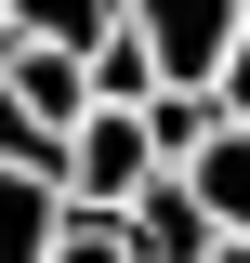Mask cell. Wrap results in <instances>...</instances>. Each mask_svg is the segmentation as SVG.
Segmentation results:
<instances>
[{
    "label": "cell",
    "instance_id": "cell-1",
    "mask_svg": "<svg viewBox=\"0 0 250 263\" xmlns=\"http://www.w3.org/2000/svg\"><path fill=\"white\" fill-rule=\"evenodd\" d=\"M145 171H158L145 119H132V105H93V119L66 132V171H53V197H66V211H132V197H145Z\"/></svg>",
    "mask_w": 250,
    "mask_h": 263
},
{
    "label": "cell",
    "instance_id": "cell-2",
    "mask_svg": "<svg viewBox=\"0 0 250 263\" xmlns=\"http://www.w3.org/2000/svg\"><path fill=\"white\" fill-rule=\"evenodd\" d=\"M119 13L158 53V79H198V92L224 79V53H237V27H250V0H119Z\"/></svg>",
    "mask_w": 250,
    "mask_h": 263
},
{
    "label": "cell",
    "instance_id": "cell-3",
    "mask_svg": "<svg viewBox=\"0 0 250 263\" xmlns=\"http://www.w3.org/2000/svg\"><path fill=\"white\" fill-rule=\"evenodd\" d=\"M119 224H132V263H211V250H224V224L198 211L185 171H145V197H132Z\"/></svg>",
    "mask_w": 250,
    "mask_h": 263
},
{
    "label": "cell",
    "instance_id": "cell-4",
    "mask_svg": "<svg viewBox=\"0 0 250 263\" xmlns=\"http://www.w3.org/2000/svg\"><path fill=\"white\" fill-rule=\"evenodd\" d=\"M171 171L198 184V211H211L224 237H250V119H211L185 158H171Z\"/></svg>",
    "mask_w": 250,
    "mask_h": 263
},
{
    "label": "cell",
    "instance_id": "cell-5",
    "mask_svg": "<svg viewBox=\"0 0 250 263\" xmlns=\"http://www.w3.org/2000/svg\"><path fill=\"white\" fill-rule=\"evenodd\" d=\"M53 224H66V197H53V171H27V158H0V263H40V250H53Z\"/></svg>",
    "mask_w": 250,
    "mask_h": 263
},
{
    "label": "cell",
    "instance_id": "cell-6",
    "mask_svg": "<svg viewBox=\"0 0 250 263\" xmlns=\"http://www.w3.org/2000/svg\"><path fill=\"white\" fill-rule=\"evenodd\" d=\"M79 66H93V105H145V92H158V53L132 40V13H119V27H105Z\"/></svg>",
    "mask_w": 250,
    "mask_h": 263
},
{
    "label": "cell",
    "instance_id": "cell-7",
    "mask_svg": "<svg viewBox=\"0 0 250 263\" xmlns=\"http://www.w3.org/2000/svg\"><path fill=\"white\" fill-rule=\"evenodd\" d=\"M119 27V0H13V40H66V53H93Z\"/></svg>",
    "mask_w": 250,
    "mask_h": 263
},
{
    "label": "cell",
    "instance_id": "cell-8",
    "mask_svg": "<svg viewBox=\"0 0 250 263\" xmlns=\"http://www.w3.org/2000/svg\"><path fill=\"white\" fill-rule=\"evenodd\" d=\"M40 263H132V224H119V211H66Z\"/></svg>",
    "mask_w": 250,
    "mask_h": 263
},
{
    "label": "cell",
    "instance_id": "cell-9",
    "mask_svg": "<svg viewBox=\"0 0 250 263\" xmlns=\"http://www.w3.org/2000/svg\"><path fill=\"white\" fill-rule=\"evenodd\" d=\"M211 92H224V119H250V27H237V53H224V79H211Z\"/></svg>",
    "mask_w": 250,
    "mask_h": 263
},
{
    "label": "cell",
    "instance_id": "cell-10",
    "mask_svg": "<svg viewBox=\"0 0 250 263\" xmlns=\"http://www.w3.org/2000/svg\"><path fill=\"white\" fill-rule=\"evenodd\" d=\"M211 263H250V237H224V250H211Z\"/></svg>",
    "mask_w": 250,
    "mask_h": 263
},
{
    "label": "cell",
    "instance_id": "cell-11",
    "mask_svg": "<svg viewBox=\"0 0 250 263\" xmlns=\"http://www.w3.org/2000/svg\"><path fill=\"white\" fill-rule=\"evenodd\" d=\"M0 40H13V0H0Z\"/></svg>",
    "mask_w": 250,
    "mask_h": 263
}]
</instances>
